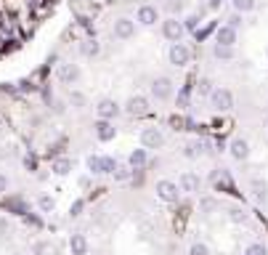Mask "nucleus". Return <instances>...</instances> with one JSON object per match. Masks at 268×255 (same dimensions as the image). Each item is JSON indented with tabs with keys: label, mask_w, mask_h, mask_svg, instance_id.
Here are the masks:
<instances>
[{
	"label": "nucleus",
	"mask_w": 268,
	"mask_h": 255,
	"mask_svg": "<svg viewBox=\"0 0 268 255\" xmlns=\"http://www.w3.org/2000/svg\"><path fill=\"white\" fill-rule=\"evenodd\" d=\"M202 146H205V144L194 138V141H189V144H186V149H183V154H186L189 159H197V157H202V154H205V149H202Z\"/></svg>",
	"instance_id": "nucleus-23"
},
{
	"label": "nucleus",
	"mask_w": 268,
	"mask_h": 255,
	"mask_svg": "<svg viewBox=\"0 0 268 255\" xmlns=\"http://www.w3.org/2000/svg\"><path fill=\"white\" fill-rule=\"evenodd\" d=\"M210 107L215 109V112H231V109H234V93H231L228 88H223V85L212 88V93H210Z\"/></svg>",
	"instance_id": "nucleus-2"
},
{
	"label": "nucleus",
	"mask_w": 268,
	"mask_h": 255,
	"mask_svg": "<svg viewBox=\"0 0 268 255\" xmlns=\"http://www.w3.org/2000/svg\"><path fill=\"white\" fill-rule=\"evenodd\" d=\"M48 250H51L48 242H35V244H32V255H45Z\"/></svg>",
	"instance_id": "nucleus-34"
},
{
	"label": "nucleus",
	"mask_w": 268,
	"mask_h": 255,
	"mask_svg": "<svg viewBox=\"0 0 268 255\" xmlns=\"http://www.w3.org/2000/svg\"><path fill=\"white\" fill-rule=\"evenodd\" d=\"M38 207H40V213H53L56 210V200H53L51 194H40L38 197Z\"/></svg>",
	"instance_id": "nucleus-25"
},
{
	"label": "nucleus",
	"mask_w": 268,
	"mask_h": 255,
	"mask_svg": "<svg viewBox=\"0 0 268 255\" xmlns=\"http://www.w3.org/2000/svg\"><path fill=\"white\" fill-rule=\"evenodd\" d=\"M127 178H130V165H127V167H119V165H117V170H114V181H127Z\"/></svg>",
	"instance_id": "nucleus-33"
},
{
	"label": "nucleus",
	"mask_w": 268,
	"mask_h": 255,
	"mask_svg": "<svg viewBox=\"0 0 268 255\" xmlns=\"http://www.w3.org/2000/svg\"><path fill=\"white\" fill-rule=\"evenodd\" d=\"M212 56L220 59V61H231V59H236V48H226V45L212 43Z\"/></svg>",
	"instance_id": "nucleus-19"
},
{
	"label": "nucleus",
	"mask_w": 268,
	"mask_h": 255,
	"mask_svg": "<svg viewBox=\"0 0 268 255\" xmlns=\"http://www.w3.org/2000/svg\"><path fill=\"white\" fill-rule=\"evenodd\" d=\"M183 0H165V11H168V16H173V19H181V14H183Z\"/></svg>",
	"instance_id": "nucleus-24"
},
{
	"label": "nucleus",
	"mask_w": 268,
	"mask_h": 255,
	"mask_svg": "<svg viewBox=\"0 0 268 255\" xmlns=\"http://www.w3.org/2000/svg\"><path fill=\"white\" fill-rule=\"evenodd\" d=\"M249 194H252V200L257 205H263L268 200V184L263 178H252V181H249Z\"/></svg>",
	"instance_id": "nucleus-17"
},
{
	"label": "nucleus",
	"mask_w": 268,
	"mask_h": 255,
	"mask_svg": "<svg viewBox=\"0 0 268 255\" xmlns=\"http://www.w3.org/2000/svg\"><path fill=\"white\" fill-rule=\"evenodd\" d=\"M114 170H117V159L114 157H109V154H104L101 157V176H114Z\"/></svg>",
	"instance_id": "nucleus-27"
},
{
	"label": "nucleus",
	"mask_w": 268,
	"mask_h": 255,
	"mask_svg": "<svg viewBox=\"0 0 268 255\" xmlns=\"http://www.w3.org/2000/svg\"><path fill=\"white\" fill-rule=\"evenodd\" d=\"M138 30V24H136V19L130 16H119L114 19V24H112V35L117 37V40H130V37L136 35Z\"/></svg>",
	"instance_id": "nucleus-4"
},
{
	"label": "nucleus",
	"mask_w": 268,
	"mask_h": 255,
	"mask_svg": "<svg viewBox=\"0 0 268 255\" xmlns=\"http://www.w3.org/2000/svg\"><path fill=\"white\" fill-rule=\"evenodd\" d=\"M122 112V107L114 101V99H101L98 104H96V115H98V120H109V122H114V117Z\"/></svg>",
	"instance_id": "nucleus-12"
},
{
	"label": "nucleus",
	"mask_w": 268,
	"mask_h": 255,
	"mask_svg": "<svg viewBox=\"0 0 268 255\" xmlns=\"http://www.w3.org/2000/svg\"><path fill=\"white\" fill-rule=\"evenodd\" d=\"M244 255H268V250H265V244H260V242H252V244H247Z\"/></svg>",
	"instance_id": "nucleus-32"
},
{
	"label": "nucleus",
	"mask_w": 268,
	"mask_h": 255,
	"mask_svg": "<svg viewBox=\"0 0 268 255\" xmlns=\"http://www.w3.org/2000/svg\"><path fill=\"white\" fill-rule=\"evenodd\" d=\"M231 6H234V14H249V11H255V0H231Z\"/></svg>",
	"instance_id": "nucleus-26"
},
{
	"label": "nucleus",
	"mask_w": 268,
	"mask_h": 255,
	"mask_svg": "<svg viewBox=\"0 0 268 255\" xmlns=\"http://www.w3.org/2000/svg\"><path fill=\"white\" fill-rule=\"evenodd\" d=\"M162 35L168 37L170 43H183V35H186V27H183V22L181 19H173V16H168L162 22Z\"/></svg>",
	"instance_id": "nucleus-5"
},
{
	"label": "nucleus",
	"mask_w": 268,
	"mask_h": 255,
	"mask_svg": "<svg viewBox=\"0 0 268 255\" xmlns=\"http://www.w3.org/2000/svg\"><path fill=\"white\" fill-rule=\"evenodd\" d=\"M72 104H77V107H82V104H85V96H82V93H77V91H72Z\"/></svg>",
	"instance_id": "nucleus-38"
},
{
	"label": "nucleus",
	"mask_w": 268,
	"mask_h": 255,
	"mask_svg": "<svg viewBox=\"0 0 268 255\" xmlns=\"http://www.w3.org/2000/svg\"><path fill=\"white\" fill-rule=\"evenodd\" d=\"M168 59L173 67H186V64L191 61V51H189V45L186 43H170V48H168Z\"/></svg>",
	"instance_id": "nucleus-8"
},
{
	"label": "nucleus",
	"mask_w": 268,
	"mask_h": 255,
	"mask_svg": "<svg viewBox=\"0 0 268 255\" xmlns=\"http://www.w3.org/2000/svg\"><path fill=\"white\" fill-rule=\"evenodd\" d=\"M14 255H24V252H14Z\"/></svg>",
	"instance_id": "nucleus-42"
},
{
	"label": "nucleus",
	"mask_w": 268,
	"mask_h": 255,
	"mask_svg": "<svg viewBox=\"0 0 268 255\" xmlns=\"http://www.w3.org/2000/svg\"><path fill=\"white\" fill-rule=\"evenodd\" d=\"M149 93H152V99H154V101L165 104V101H170V99H173L175 85H173L170 77H154L152 85H149Z\"/></svg>",
	"instance_id": "nucleus-1"
},
{
	"label": "nucleus",
	"mask_w": 268,
	"mask_h": 255,
	"mask_svg": "<svg viewBox=\"0 0 268 255\" xmlns=\"http://www.w3.org/2000/svg\"><path fill=\"white\" fill-rule=\"evenodd\" d=\"M228 218L234 221V223H244V221H247V210H244V207H231V210H228Z\"/></svg>",
	"instance_id": "nucleus-28"
},
{
	"label": "nucleus",
	"mask_w": 268,
	"mask_h": 255,
	"mask_svg": "<svg viewBox=\"0 0 268 255\" xmlns=\"http://www.w3.org/2000/svg\"><path fill=\"white\" fill-rule=\"evenodd\" d=\"M197 93H199V96H207V99H210V93H212V82H210L207 77H202V80L197 82Z\"/></svg>",
	"instance_id": "nucleus-29"
},
{
	"label": "nucleus",
	"mask_w": 268,
	"mask_h": 255,
	"mask_svg": "<svg viewBox=\"0 0 268 255\" xmlns=\"http://www.w3.org/2000/svg\"><path fill=\"white\" fill-rule=\"evenodd\" d=\"M93 130H96V138L101 141V144H109V141H114V136H117L114 122H109V120H96Z\"/></svg>",
	"instance_id": "nucleus-13"
},
{
	"label": "nucleus",
	"mask_w": 268,
	"mask_h": 255,
	"mask_svg": "<svg viewBox=\"0 0 268 255\" xmlns=\"http://www.w3.org/2000/svg\"><path fill=\"white\" fill-rule=\"evenodd\" d=\"M88 250H90V242H88V237L82 231H75L69 237V252L72 255H88Z\"/></svg>",
	"instance_id": "nucleus-16"
},
{
	"label": "nucleus",
	"mask_w": 268,
	"mask_h": 255,
	"mask_svg": "<svg viewBox=\"0 0 268 255\" xmlns=\"http://www.w3.org/2000/svg\"><path fill=\"white\" fill-rule=\"evenodd\" d=\"M6 234H8V221L0 218V237H6Z\"/></svg>",
	"instance_id": "nucleus-40"
},
{
	"label": "nucleus",
	"mask_w": 268,
	"mask_h": 255,
	"mask_svg": "<svg viewBox=\"0 0 268 255\" xmlns=\"http://www.w3.org/2000/svg\"><path fill=\"white\" fill-rule=\"evenodd\" d=\"M157 22H160V11H157V6H152V3L138 6V11H136V24L138 27H154Z\"/></svg>",
	"instance_id": "nucleus-10"
},
{
	"label": "nucleus",
	"mask_w": 268,
	"mask_h": 255,
	"mask_svg": "<svg viewBox=\"0 0 268 255\" xmlns=\"http://www.w3.org/2000/svg\"><path fill=\"white\" fill-rule=\"evenodd\" d=\"M122 112L127 117H144V115H149V99L146 96H130L125 101V107Z\"/></svg>",
	"instance_id": "nucleus-9"
},
{
	"label": "nucleus",
	"mask_w": 268,
	"mask_h": 255,
	"mask_svg": "<svg viewBox=\"0 0 268 255\" xmlns=\"http://www.w3.org/2000/svg\"><path fill=\"white\" fill-rule=\"evenodd\" d=\"M220 3H223V0H210V8H220Z\"/></svg>",
	"instance_id": "nucleus-41"
},
{
	"label": "nucleus",
	"mask_w": 268,
	"mask_h": 255,
	"mask_svg": "<svg viewBox=\"0 0 268 255\" xmlns=\"http://www.w3.org/2000/svg\"><path fill=\"white\" fill-rule=\"evenodd\" d=\"M146 162H149V152H146L144 146L133 149L130 154H127V165H130V170H141Z\"/></svg>",
	"instance_id": "nucleus-18"
},
{
	"label": "nucleus",
	"mask_w": 268,
	"mask_h": 255,
	"mask_svg": "<svg viewBox=\"0 0 268 255\" xmlns=\"http://www.w3.org/2000/svg\"><path fill=\"white\" fill-rule=\"evenodd\" d=\"M80 51H82L85 59H96V56L101 53V43L98 40H85V43L80 45Z\"/></svg>",
	"instance_id": "nucleus-22"
},
{
	"label": "nucleus",
	"mask_w": 268,
	"mask_h": 255,
	"mask_svg": "<svg viewBox=\"0 0 268 255\" xmlns=\"http://www.w3.org/2000/svg\"><path fill=\"white\" fill-rule=\"evenodd\" d=\"M82 207H85V202H82V200H77L75 205L69 207V215H72V218H77V215L82 213Z\"/></svg>",
	"instance_id": "nucleus-36"
},
{
	"label": "nucleus",
	"mask_w": 268,
	"mask_h": 255,
	"mask_svg": "<svg viewBox=\"0 0 268 255\" xmlns=\"http://www.w3.org/2000/svg\"><path fill=\"white\" fill-rule=\"evenodd\" d=\"M228 154L234 162H244V159H249V154H252V149H249V141L247 138H231V144H228Z\"/></svg>",
	"instance_id": "nucleus-11"
},
{
	"label": "nucleus",
	"mask_w": 268,
	"mask_h": 255,
	"mask_svg": "<svg viewBox=\"0 0 268 255\" xmlns=\"http://www.w3.org/2000/svg\"><path fill=\"white\" fill-rule=\"evenodd\" d=\"M24 167H30V170L38 167V162H35V157H32V154H27V157H24Z\"/></svg>",
	"instance_id": "nucleus-39"
},
{
	"label": "nucleus",
	"mask_w": 268,
	"mask_h": 255,
	"mask_svg": "<svg viewBox=\"0 0 268 255\" xmlns=\"http://www.w3.org/2000/svg\"><path fill=\"white\" fill-rule=\"evenodd\" d=\"M178 189H181V194H197V192H199V176H197V173H191V170L181 173V178H178Z\"/></svg>",
	"instance_id": "nucleus-14"
},
{
	"label": "nucleus",
	"mask_w": 268,
	"mask_h": 255,
	"mask_svg": "<svg viewBox=\"0 0 268 255\" xmlns=\"http://www.w3.org/2000/svg\"><path fill=\"white\" fill-rule=\"evenodd\" d=\"M88 170H90L93 176H101V157H98V154H90V157H88Z\"/></svg>",
	"instance_id": "nucleus-30"
},
{
	"label": "nucleus",
	"mask_w": 268,
	"mask_h": 255,
	"mask_svg": "<svg viewBox=\"0 0 268 255\" xmlns=\"http://www.w3.org/2000/svg\"><path fill=\"white\" fill-rule=\"evenodd\" d=\"M165 144V133H162V128H157V125H149V128H144L141 130V146L149 152V149H160Z\"/></svg>",
	"instance_id": "nucleus-7"
},
{
	"label": "nucleus",
	"mask_w": 268,
	"mask_h": 255,
	"mask_svg": "<svg viewBox=\"0 0 268 255\" xmlns=\"http://www.w3.org/2000/svg\"><path fill=\"white\" fill-rule=\"evenodd\" d=\"M189 255H210V247H207L205 242H191Z\"/></svg>",
	"instance_id": "nucleus-31"
},
{
	"label": "nucleus",
	"mask_w": 268,
	"mask_h": 255,
	"mask_svg": "<svg viewBox=\"0 0 268 255\" xmlns=\"http://www.w3.org/2000/svg\"><path fill=\"white\" fill-rule=\"evenodd\" d=\"M51 170H53V173H56V176H69V173H72V159H67V157H59V159H53Z\"/></svg>",
	"instance_id": "nucleus-21"
},
{
	"label": "nucleus",
	"mask_w": 268,
	"mask_h": 255,
	"mask_svg": "<svg viewBox=\"0 0 268 255\" xmlns=\"http://www.w3.org/2000/svg\"><path fill=\"white\" fill-rule=\"evenodd\" d=\"M236 37H239V32L231 30L228 24H220L218 30H215V43H218V45H226V48H234V45H236Z\"/></svg>",
	"instance_id": "nucleus-15"
},
{
	"label": "nucleus",
	"mask_w": 268,
	"mask_h": 255,
	"mask_svg": "<svg viewBox=\"0 0 268 255\" xmlns=\"http://www.w3.org/2000/svg\"><path fill=\"white\" fill-rule=\"evenodd\" d=\"M8 186H11L8 176H6V173H0V194H6V192H8Z\"/></svg>",
	"instance_id": "nucleus-37"
},
{
	"label": "nucleus",
	"mask_w": 268,
	"mask_h": 255,
	"mask_svg": "<svg viewBox=\"0 0 268 255\" xmlns=\"http://www.w3.org/2000/svg\"><path fill=\"white\" fill-rule=\"evenodd\" d=\"M226 24L231 27V30H236V32H239V27H242V14H231Z\"/></svg>",
	"instance_id": "nucleus-35"
},
{
	"label": "nucleus",
	"mask_w": 268,
	"mask_h": 255,
	"mask_svg": "<svg viewBox=\"0 0 268 255\" xmlns=\"http://www.w3.org/2000/svg\"><path fill=\"white\" fill-rule=\"evenodd\" d=\"M220 207V202L215 200V197H199V213L202 215H212Z\"/></svg>",
	"instance_id": "nucleus-20"
},
{
	"label": "nucleus",
	"mask_w": 268,
	"mask_h": 255,
	"mask_svg": "<svg viewBox=\"0 0 268 255\" xmlns=\"http://www.w3.org/2000/svg\"><path fill=\"white\" fill-rule=\"evenodd\" d=\"M154 192H157V197H160L162 202H168V205H175V202H178V197H181L178 184L170 181V178H160L157 186H154Z\"/></svg>",
	"instance_id": "nucleus-3"
},
{
	"label": "nucleus",
	"mask_w": 268,
	"mask_h": 255,
	"mask_svg": "<svg viewBox=\"0 0 268 255\" xmlns=\"http://www.w3.org/2000/svg\"><path fill=\"white\" fill-rule=\"evenodd\" d=\"M80 64H72V61H61L59 67H56V77L61 85H77L80 80Z\"/></svg>",
	"instance_id": "nucleus-6"
}]
</instances>
